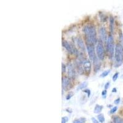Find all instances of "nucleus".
Listing matches in <instances>:
<instances>
[{
  "mask_svg": "<svg viewBox=\"0 0 123 123\" xmlns=\"http://www.w3.org/2000/svg\"><path fill=\"white\" fill-rule=\"evenodd\" d=\"M110 82H107V83L105 84V89H108V87H110Z\"/></svg>",
  "mask_w": 123,
  "mask_h": 123,
  "instance_id": "obj_27",
  "label": "nucleus"
},
{
  "mask_svg": "<svg viewBox=\"0 0 123 123\" xmlns=\"http://www.w3.org/2000/svg\"><path fill=\"white\" fill-rule=\"evenodd\" d=\"M119 40L121 42V45H122V46L123 47V33H120L119 34Z\"/></svg>",
  "mask_w": 123,
  "mask_h": 123,
  "instance_id": "obj_22",
  "label": "nucleus"
},
{
  "mask_svg": "<svg viewBox=\"0 0 123 123\" xmlns=\"http://www.w3.org/2000/svg\"><path fill=\"white\" fill-rule=\"evenodd\" d=\"M97 118H98V120L100 122V123H104L105 121V117H104V115L103 114H100L97 116Z\"/></svg>",
  "mask_w": 123,
  "mask_h": 123,
  "instance_id": "obj_16",
  "label": "nucleus"
},
{
  "mask_svg": "<svg viewBox=\"0 0 123 123\" xmlns=\"http://www.w3.org/2000/svg\"><path fill=\"white\" fill-rule=\"evenodd\" d=\"M103 107L102 105H100L97 104L95 105V106L94 111V112L95 113H97V114H98V113H100V112L102 111V109H103Z\"/></svg>",
  "mask_w": 123,
  "mask_h": 123,
  "instance_id": "obj_12",
  "label": "nucleus"
},
{
  "mask_svg": "<svg viewBox=\"0 0 123 123\" xmlns=\"http://www.w3.org/2000/svg\"><path fill=\"white\" fill-rule=\"evenodd\" d=\"M120 101H121V99L120 98H117V99L115 100V102H114V103L116 105H118L119 103H120Z\"/></svg>",
  "mask_w": 123,
  "mask_h": 123,
  "instance_id": "obj_25",
  "label": "nucleus"
},
{
  "mask_svg": "<svg viewBox=\"0 0 123 123\" xmlns=\"http://www.w3.org/2000/svg\"><path fill=\"white\" fill-rule=\"evenodd\" d=\"M112 92H117L116 88H113V89H112Z\"/></svg>",
  "mask_w": 123,
  "mask_h": 123,
  "instance_id": "obj_30",
  "label": "nucleus"
},
{
  "mask_svg": "<svg viewBox=\"0 0 123 123\" xmlns=\"http://www.w3.org/2000/svg\"><path fill=\"white\" fill-rule=\"evenodd\" d=\"M71 83V81L69 78L65 77L62 78V88L66 89L69 87Z\"/></svg>",
  "mask_w": 123,
  "mask_h": 123,
  "instance_id": "obj_9",
  "label": "nucleus"
},
{
  "mask_svg": "<svg viewBox=\"0 0 123 123\" xmlns=\"http://www.w3.org/2000/svg\"><path fill=\"white\" fill-rule=\"evenodd\" d=\"M68 76L72 78H74V76H76V73L74 72V70L73 68V67L72 64H70L68 67Z\"/></svg>",
  "mask_w": 123,
  "mask_h": 123,
  "instance_id": "obj_10",
  "label": "nucleus"
},
{
  "mask_svg": "<svg viewBox=\"0 0 123 123\" xmlns=\"http://www.w3.org/2000/svg\"><path fill=\"white\" fill-rule=\"evenodd\" d=\"M84 33L86 37V40L87 42V45H90L94 46L97 43V33L96 30L94 26L88 25H86L83 29Z\"/></svg>",
  "mask_w": 123,
  "mask_h": 123,
  "instance_id": "obj_1",
  "label": "nucleus"
},
{
  "mask_svg": "<svg viewBox=\"0 0 123 123\" xmlns=\"http://www.w3.org/2000/svg\"><path fill=\"white\" fill-rule=\"evenodd\" d=\"M85 121H86V119L85 118H84V117H80L79 119H75L73 122V123H84Z\"/></svg>",
  "mask_w": 123,
  "mask_h": 123,
  "instance_id": "obj_15",
  "label": "nucleus"
},
{
  "mask_svg": "<svg viewBox=\"0 0 123 123\" xmlns=\"http://www.w3.org/2000/svg\"><path fill=\"white\" fill-rule=\"evenodd\" d=\"M107 50L110 56V57L113 59V54H114V39L112 35H110L107 39Z\"/></svg>",
  "mask_w": 123,
  "mask_h": 123,
  "instance_id": "obj_3",
  "label": "nucleus"
},
{
  "mask_svg": "<svg viewBox=\"0 0 123 123\" xmlns=\"http://www.w3.org/2000/svg\"><path fill=\"white\" fill-rule=\"evenodd\" d=\"M92 123H99V122L95 118H94V117L92 118Z\"/></svg>",
  "mask_w": 123,
  "mask_h": 123,
  "instance_id": "obj_28",
  "label": "nucleus"
},
{
  "mask_svg": "<svg viewBox=\"0 0 123 123\" xmlns=\"http://www.w3.org/2000/svg\"><path fill=\"white\" fill-rule=\"evenodd\" d=\"M100 36H101V39H102V43H106L107 41V34H106V31L104 27H102L100 30Z\"/></svg>",
  "mask_w": 123,
  "mask_h": 123,
  "instance_id": "obj_7",
  "label": "nucleus"
},
{
  "mask_svg": "<svg viewBox=\"0 0 123 123\" xmlns=\"http://www.w3.org/2000/svg\"><path fill=\"white\" fill-rule=\"evenodd\" d=\"M68 121V117H67V116H64L62 118V123H67Z\"/></svg>",
  "mask_w": 123,
  "mask_h": 123,
  "instance_id": "obj_21",
  "label": "nucleus"
},
{
  "mask_svg": "<svg viewBox=\"0 0 123 123\" xmlns=\"http://www.w3.org/2000/svg\"><path fill=\"white\" fill-rule=\"evenodd\" d=\"M62 45L68 52H70V53H73L74 52V49H73V47L71 46V45L70 43H68L67 41H62Z\"/></svg>",
  "mask_w": 123,
  "mask_h": 123,
  "instance_id": "obj_8",
  "label": "nucleus"
},
{
  "mask_svg": "<svg viewBox=\"0 0 123 123\" xmlns=\"http://www.w3.org/2000/svg\"><path fill=\"white\" fill-rule=\"evenodd\" d=\"M87 47V52H88V54H89V58L94 63V62H95L97 60V58L95 56L94 47L93 45H87V47Z\"/></svg>",
  "mask_w": 123,
  "mask_h": 123,
  "instance_id": "obj_5",
  "label": "nucleus"
},
{
  "mask_svg": "<svg viewBox=\"0 0 123 123\" xmlns=\"http://www.w3.org/2000/svg\"><path fill=\"white\" fill-rule=\"evenodd\" d=\"M87 86V82H86V81L83 82V83H82L81 84H80L78 86V87L76 88V90H81V89H83L84 88H86Z\"/></svg>",
  "mask_w": 123,
  "mask_h": 123,
  "instance_id": "obj_13",
  "label": "nucleus"
},
{
  "mask_svg": "<svg viewBox=\"0 0 123 123\" xmlns=\"http://www.w3.org/2000/svg\"><path fill=\"white\" fill-rule=\"evenodd\" d=\"M110 70H105V71H104V72H103V73H102V74H100V78H105L106 77V76H107L108 74H109V73H110Z\"/></svg>",
  "mask_w": 123,
  "mask_h": 123,
  "instance_id": "obj_17",
  "label": "nucleus"
},
{
  "mask_svg": "<svg viewBox=\"0 0 123 123\" xmlns=\"http://www.w3.org/2000/svg\"><path fill=\"white\" fill-rule=\"evenodd\" d=\"M84 92H85V93H87V96H88V97H89L90 95V89H85V90H84Z\"/></svg>",
  "mask_w": 123,
  "mask_h": 123,
  "instance_id": "obj_23",
  "label": "nucleus"
},
{
  "mask_svg": "<svg viewBox=\"0 0 123 123\" xmlns=\"http://www.w3.org/2000/svg\"><path fill=\"white\" fill-rule=\"evenodd\" d=\"M96 52H97V57L100 60H103L105 57V50L103 43L102 41H99L97 43V47H96Z\"/></svg>",
  "mask_w": 123,
  "mask_h": 123,
  "instance_id": "obj_4",
  "label": "nucleus"
},
{
  "mask_svg": "<svg viewBox=\"0 0 123 123\" xmlns=\"http://www.w3.org/2000/svg\"><path fill=\"white\" fill-rule=\"evenodd\" d=\"M114 123H123V119L119 116H115L113 119Z\"/></svg>",
  "mask_w": 123,
  "mask_h": 123,
  "instance_id": "obj_14",
  "label": "nucleus"
},
{
  "mask_svg": "<svg viewBox=\"0 0 123 123\" xmlns=\"http://www.w3.org/2000/svg\"><path fill=\"white\" fill-rule=\"evenodd\" d=\"M115 66L118 67L123 62V47L119 43L116 44L115 47Z\"/></svg>",
  "mask_w": 123,
  "mask_h": 123,
  "instance_id": "obj_2",
  "label": "nucleus"
},
{
  "mask_svg": "<svg viewBox=\"0 0 123 123\" xmlns=\"http://www.w3.org/2000/svg\"><path fill=\"white\" fill-rule=\"evenodd\" d=\"M76 43H77L78 47L81 49L83 51H84L85 50V46L84 45V42H83V39L81 38H77L76 39Z\"/></svg>",
  "mask_w": 123,
  "mask_h": 123,
  "instance_id": "obj_11",
  "label": "nucleus"
},
{
  "mask_svg": "<svg viewBox=\"0 0 123 123\" xmlns=\"http://www.w3.org/2000/svg\"><path fill=\"white\" fill-rule=\"evenodd\" d=\"M113 23H114V19H113V17H111L110 18V26H111V30H112V31L113 30Z\"/></svg>",
  "mask_w": 123,
  "mask_h": 123,
  "instance_id": "obj_24",
  "label": "nucleus"
},
{
  "mask_svg": "<svg viewBox=\"0 0 123 123\" xmlns=\"http://www.w3.org/2000/svg\"><path fill=\"white\" fill-rule=\"evenodd\" d=\"M83 71L87 74H89L91 70V63L88 60H84L83 61Z\"/></svg>",
  "mask_w": 123,
  "mask_h": 123,
  "instance_id": "obj_6",
  "label": "nucleus"
},
{
  "mask_svg": "<svg viewBox=\"0 0 123 123\" xmlns=\"http://www.w3.org/2000/svg\"><path fill=\"white\" fill-rule=\"evenodd\" d=\"M73 95V92H69V93L67 95V96H66V99H67V100H70V99L72 97V96Z\"/></svg>",
  "mask_w": 123,
  "mask_h": 123,
  "instance_id": "obj_19",
  "label": "nucleus"
},
{
  "mask_svg": "<svg viewBox=\"0 0 123 123\" xmlns=\"http://www.w3.org/2000/svg\"><path fill=\"white\" fill-rule=\"evenodd\" d=\"M117 106H114V107H113L112 109H111L110 113L111 114H113V113H115V112L117 111Z\"/></svg>",
  "mask_w": 123,
  "mask_h": 123,
  "instance_id": "obj_20",
  "label": "nucleus"
},
{
  "mask_svg": "<svg viewBox=\"0 0 123 123\" xmlns=\"http://www.w3.org/2000/svg\"><path fill=\"white\" fill-rule=\"evenodd\" d=\"M118 76H119V73H116L114 75H113V78H112V79H113V81H116L117 80V79L118 78Z\"/></svg>",
  "mask_w": 123,
  "mask_h": 123,
  "instance_id": "obj_18",
  "label": "nucleus"
},
{
  "mask_svg": "<svg viewBox=\"0 0 123 123\" xmlns=\"http://www.w3.org/2000/svg\"><path fill=\"white\" fill-rule=\"evenodd\" d=\"M66 72V67L65 65L62 64V73H65Z\"/></svg>",
  "mask_w": 123,
  "mask_h": 123,
  "instance_id": "obj_29",
  "label": "nucleus"
},
{
  "mask_svg": "<svg viewBox=\"0 0 123 123\" xmlns=\"http://www.w3.org/2000/svg\"><path fill=\"white\" fill-rule=\"evenodd\" d=\"M106 93H107V91H106V90H103V91H102V95L103 96V97H104V98L106 97Z\"/></svg>",
  "mask_w": 123,
  "mask_h": 123,
  "instance_id": "obj_26",
  "label": "nucleus"
}]
</instances>
